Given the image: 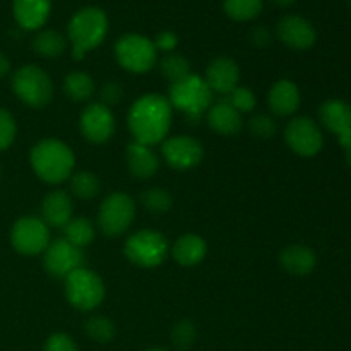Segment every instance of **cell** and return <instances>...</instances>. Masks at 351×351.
Segmentation results:
<instances>
[{
	"label": "cell",
	"mask_w": 351,
	"mask_h": 351,
	"mask_svg": "<svg viewBox=\"0 0 351 351\" xmlns=\"http://www.w3.org/2000/svg\"><path fill=\"white\" fill-rule=\"evenodd\" d=\"M127 167L132 177L139 180H147L156 175L160 168V158L151 149V146L141 143H130L127 146Z\"/></svg>",
	"instance_id": "44dd1931"
},
{
	"label": "cell",
	"mask_w": 351,
	"mask_h": 351,
	"mask_svg": "<svg viewBox=\"0 0 351 351\" xmlns=\"http://www.w3.org/2000/svg\"><path fill=\"white\" fill-rule=\"evenodd\" d=\"M108 33V17L99 7H84L71 17L67 40L72 47V58L82 60L88 51L95 50Z\"/></svg>",
	"instance_id": "3957f363"
},
{
	"label": "cell",
	"mask_w": 351,
	"mask_h": 351,
	"mask_svg": "<svg viewBox=\"0 0 351 351\" xmlns=\"http://www.w3.org/2000/svg\"><path fill=\"white\" fill-rule=\"evenodd\" d=\"M221 99H225L228 105H232L237 112L240 113H250L257 105L256 95H254L252 89L245 88V86H237L232 93H228L226 96H223Z\"/></svg>",
	"instance_id": "d6a6232c"
},
{
	"label": "cell",
	"mask_w": 351,
	"mask_h": 351,
	"mask_svg": "<svg viewBox=\"0 0 351 351\" xmlns=\"http://www.w3.org/2000/svg\"><path fill=\"white\" fill-rule=\"evenodd\" d=\"M136 218V204L130 195L113 192L101 202L98 211V226L106 237H120L130 228Z\"/></svg>",
	"instance_id": "9c48e42d"
},
{
	"label": "cell",
	"mask_w": 351,
	"mask_h": 351,
	"mask_svg": "<svg viewBox=\"0 0 351 351\" xmlns=\"http://www.w3.org/2000/svg\"><path fill=\"white\" fill-rule=\"evenodd\" d=\"M141 204L153 215H165L173 206V195L161 187H151L141 194Z\"/></svg>",
	"instance_id": "4dcf8cb0"
},
{
	"label": "cell",
	"mask_w": 351,
	"mask_h": 351,
	"mask_svg": "<svg viewBox=\"0 0 351 351\" xmlns=\"http://www.w3.org/2000/svg\"><path fill=\"white\" fill-rule=\"evenodd\" d=\"M171 108H177L187 119V122L197 123L202 113L209 110L213 105V91L209 89L208 82L197 74H191L180 82L170 86V96H168Z\"/></svg>",
	"instance_id": "277c9868"
},
{
	"label": "cell",
	"mask_w": 351,
	"mask_h": 351,
	"mask_svg": "<svg viewBox=\"0 0 351 351\" xmlns=\"http://www.w3.org/2000/svg\"><path fill=\"white\" fill-rule=\"evenodd\" d=\"M146 351H168V350H165V348H151V350H146Z\"/></svg>",
	"instance_id": "ee69618b"
},
{
	"label": "cell",
	"mask_w": 351,
	"mask_h": 351,
	"mask_svg": "<svg viewBox=\"0 0 351 351\" xmlns=\"http://www.w3.org/2000/svg\"><path fill=\"white\" fill-rule=\"evenodd\" d=\"M264 0H223V10L237 23L252 21L263 12Z\"/></svg>",
	"instance_id": "83f0119b"
},
{
	"label": "cell",
	"mask_w": 351,
	"mask_h": 351,
	"mask_svg": "<svg viewBox=\"0 0 351 351\" xmlns=\"http://www.w3.org/2000/svg\"><path fill=\"white\" fill-rule=\"evenodd\" d=\"M72 213H74V204L71 195L64 191H51L41 202L43 221L53 228H64L72 219Z\"/></svg>",
	"instance_id": "d6986e66"
},
{
	"label": "cell",
	"mask_w": 351,
	"mask_h": 351,
	"mask_svg": "<svg viewBox=\"0 0 351 351\" xmlns=\"http://www.w3.org/2000/svg\"><path fill=\"white\" fill-rule=\"evenodd\" d=\"M10 245L23 256H38L50 245L48 225L36 216H23L10 228Z\"/></svg>",
	"instance_id": "30bf717a"
},
{
	"label": "cell",
	"mask_w": 351,
	"mask_h": 351,
	"mask_svg": "<svg viewBox=\"0 0 351 351\" xmlns=\"http://www.w3.org/2000/svg\"><path fill=\"white\" fill-rule=\"evenodd\" d=\"M33 50L43 58H57L60 57L67 47V40L62 33L55 29L38 31L36 36L33 38Z\"/></svg>",
	"instance_id": "d4e9b609"
},
{
	"label": "cell",
	"mask_w": 351,
	"mask_h": 351,
	"mask_svg": "<svg viewBox=\"0 0 351 351\" xmlns=\"http://www.w3.org/2000/svg\"><path fill=\"white\" fill-rule=\"evenodd\" d=\"M115 58L123 71L144 74L158 64V50L151 38L137 33H127L117 40Z\"/></svg>",
	"instance_id": "8992f818"
},
{
	"label": "cell",
	"mask_w": 351,
	"mask_h": 351,
	"mask_svg": "<svg viewBox=\"0 0 351 351\" xmlns=\"http://www.w3.org/2000/svg\"><path fill=\"white\" fill-rule=\"evenodd\" d=\"M86 256L82 249L69 243L65 239H58L55 242H50L43 256V266L50 276L53 278H65L72 274L74 271L84 267Z\"/></svg>",
	"instance_id": "7c38bea8"
},
{
	"label": "cell",
	"mask_w": 351,
	"mask_h": 351,
	"mask_svg": "<svg viewBox=\"0 0 351 351\" xmlns=\"http://www.w3.org/2000/svg\"><path fill=\"white\" fill-rule=\"evenodd\" d=\"M280 264L291 276H308L317 266V256L311 247L293 243L281 250Z\"/></svg>",
	"instance_id": "ffe728a7"
},
{
	"label": "cell",
	"mask_w": 351,
	"mask_h": 351,
	"mask_svg": "<svg viewBox=\"0 0 351 351\" xmlns=\"http://www.w3.org/2000/svg\"><path fill=\"white\" fill-rule=\"evenodd\" d=\"M250 40H252V43L257 45V47H267L273 38H271V33L267 27H256V29L252 31V34H250Z\"/></svg>",
	"instance_id": "ab89813d"
},
{
	"label": "cell",
	"mask_w": 351,
	"mask_h": 351,
	"mask_svg": "<svg viewBox=\"0 0 351 351\" xmlns=\"http://www.w3.org/2000/svg\"><path fill=\"white\" fill-rule=\"evenodd\" d=\"M154 47H156L158 51H167V53H171V51L177 48L178 45V36L173 33V31H161V33L156 34L154 38Z\"/></svg>",
	"instance_id": "f35d334b"
},
{
	"label": "cell",
	"mask_w": 351,
	"mask_h": 351,
	"mask_svg": "<svg viewBox=\"0 0 351 351\" xmlns=\"http://www.w3.org/2000/svg\"><path fill=\"white\" fill-rule=\"evenodd\" d=\"M45 351H79L74 339L65 332H55L45 343Z\"/></svg>",
	"instance_id": "74e56055"
},
{
	"label": "cell",
	"mask_w": 351,
	"mask_h": 351,
	"mask_svg": "<svg viewBox=\"0 0 351 351\" xmlns=\"http://www.w3.org/2000/svg\"><path fill=\"white\" fill-rule=\"evenodd\" d=\"M0 178H2V170H0Z\"/></svg>",
	"instance_id": "f6af8a7d"
},
{
	"label": "cell",
	"mask_w": 351,
	"mask_h": 351,
	"mask_svg": "<svg viewBox=\"0 0 351 351\" xmlns=\"http://www.w3.org/2000/svg\"><path fill=\"white\" fill-rule=\"evenodd\" d=\"M300 89L290 79H280L267 93L269 110L278 117H290L300 106Z\"/></svg>",
	"instance_id": "ac0fdd59"
},
{
	"label": "cell",
	"mask_w": 351,
	"mask_h": 351,
	"mask_svg": "<svg viewBox=\"0 0 351 351\" xmlns=\"http://www.w3.org/2000/svg\"><path fill=\"white\" fill-rule=\"evenodd\" d=\"M161 154L168 167L184 171L195 168L201 163L204 158V147L191 136H175L163 141Z\"/></svg>",
	"instance_id": "4fadbf2b"
},
{
	"label": "cell",
	"mask_w": 351,
	"mask_h": 351,
	"mask_svg": "<svg viewBox=\"0 0 351 351\" xmlns=\"http://www.w3.org/2000/svg\"><path fill=\"white\" fill-rule=\"evenodd\" d=\"M285 141L295 154L312 158L321 153L324 136L317 123L308 117H295L285 127Z\"/></svg>",
	"instance_id": "8fae6325"
},
{
	"label": "cell",
	"mask_w": 351,
	"mask_h": 351,
	"mask_svg": "<svg viewBox=\"0 0 351 351\" xmlns=\"http://www.w3.org/2000/svg\"><path fill=\"white\" fill-rule=\"evenodd\" d=\"M12 91L24 105L41 110L53 99V82L50 75L38 65L29 64L17 69L12 75Z\"/></svg>",
	"instance_id": "5b68a950"
},
{
	"label": "cell",
	"mask_w": 351,
	"mask_h": 351,
	"mask_svg": "<svg viewBox=\"0 0 351 351\" xmlns=\"http://www.w3.org/2000/svg\"><path fill=\"white\" fill-rule=\"evenodd\" d=\"M51 12V0H12V14L23 29L38 31Z\"/></svg>",
	"instance_id": "e0dca14e"
},
{
	"label": "cell",
	"mask_w": 351,
	"mask_h": 351,
	"mask_svg": "<svg viewBox=\"0 0 351 351\" xmlns=\"http://www.w3.org/2000/svg\"><path fill=\"white\" fill-rule=\"evenodd\" d=\"M171 256L184 267L197 266L208 256V243L202 237L195 235V233H185L173 243Z\"/></svg>",
	"instance_id": "603a6c76"
},
{
	"label": "cell",
	"mask_w": 351,
	"mask_h": 351,
	"mask_svg": "<svg viewBox=\"0 0 351 351\" xmlns=\"http://www.w3.org/2000/svg\"><path fill=\"white\" fill-rule=\"evenodd\" d=\"M71 191L75 197L89 201L99 194L101 182H99L98 175H95L93 171H77V173H72L71 177Z\"/></svg>",
	"instance_id": "f546056e"
},
{
	"label": "cell",
	"mask_w": 351,
	"mask_h": 351,
	"mask_svg": "<svg viewBox=\"0 0 351 351\" xmlns=\"http://www.w3.org/2000/svg\"><path fill=\"white\" fill-rule=\"evenodd\" d=\"M29 161L36 177L50 185H58L71 178L75 167L72 149L58 139H43L34 144Z\"/></svg>",
	"instance_id": "7a4b0ae2"
},
{
	"label": "cell",
	"mask_w": 351,
	"mask_h": 351,
	"mask_svg": "<svg viewBox=\"0 0 351 351\" xmlns=\"http://www.w3.org/2000/svg\"><path fill=\"white\" fill-rule=\"evenodd\" d=\"M79 127L88 143L105 144L115 134V117L108 106L101 103H91L82 110Z\"/></svg>",
	"instance_id": "5bb4252c"
},
{
	"label": "cell",
	"mask_w": 351,
	"mask_h": 351,
	"mask_svg": "<svg viewBox=\"0 0 351 351\" xmlns=\"http://www.w3.org/2000/svg\"><path fill=\"white\" fill-rule=\"evenodd\" d=\"M208 125L219 136H237L243 127L242 113L237 112L225 99H219L218 103L209 106Z\"/></svg>",
	"instance_id": "7402d4cb"
},
{
	"label": "cell",
	"mask_w": 351,
	"mask_h": 351,
	"mask_svg": "<svg viewBox=\"0 0 351 351\" xmlns=\"http://www.w3.org/2000/svg\"><path fill=\"white\" fill-rule=\"evenodd\" d=\"M321 122L335 136L351 132V106L341 99H329L319 108Z\"/></svg>",
	"instance_id": "cb8c5ba5"
},
{
	"label": "cell",
	"mask_w": 351,
	"mask_h": 351,
	"mask_svg": "<svg viewBox=\"0 0 351 351\" xmlns=\"http://www.w3.org/2000/svg\"><path fill=\"white\" fill-rule=\"evenodd\" d=\"M204 81L213 93L226 96L239 86L240 69L230 57H216L206 69Z\"/></svg>",
	"instance_id": "2e32d148"
},
{
	"label": "cell",
	"mask_w": 351,
	"mask_h": 351,
	"mask_svg": "<svg viewBox=\"0 0 351 351\" xmlns=\"http://www.w3.org/2000/svg\"><path fill=\"white\" fill-rule=\"evenodd\" d=\"M84 331L93 341L105 345L115 338V324L110 321L105 315H95V317L88 319L84 326Z\"/></svg>",
	"instance_id": "1f68e13d"
},
{
	"label": "cell",
	"mask_w": 351,
	"mask_h": 351,
	"mask_svg": "<svg viewBox=\"0 0 351 351\" xmlns=\"http://www.w3.org/2000/svg\"><path fill=\"white\" fill-rule=\"evenodd\" d=\"M17 125L12 113L5 108H0V151L9 149L16 141Z\"/></svg>",
	"instance_id": "d590c367"
},
{
	"label": "cell",
	"mask_w": 351,
	"mask_h": 351,
	"mask_svg": "<svg viewBox=\"0 0 351 351\" xmlns=\"http://www.w3.org/2000/svg\"><path fill=\"white\" fill-rule=\"evenodd\" d=\"M197 339V328L192 321H180L171 329V343L178 350H189Z\"/></svg>",
	"instance_id": "836d02e7"
},
{
	"label": "cell",
	"mask_w": 351,
	"mask_h": 351,
	"mask_svg": "<svg viewBox=\"0 0 351 351\" xmlns=\"http://www.w3.org/2000/svg\"><path fill=\"white\" fill-rule=\"evenodd\" d=\"M338 141H339V144H341L343 149H345L346 163L351 167V132H346V134H343V136H339Z\"/></svg>",
	"instance_id": "60d3db41"
},
{
	"label": "cell",
	"mask_w": 351,
	"mask_h": 351,
	"mask_svg": "<svg viewBox=\"0 0 351 351\" xmlns=\"http://www.w3.org/2000/svg\"><path fill=\"white\" fill-rule=\"evenodd\" d=\"M160 71L163 74V77L167 79L170 84L175 82H180L182 79H185L187 75H191V62L180 53H167L160 62Z\"/></svg>",
	"instance_id": "f1b7e54d"
},
{
	"label": "cell",
	"mask_w": 351,
	"mask_h": 351,
	"mask_svg": "<svg viewBox=\"0 0 351 351\" xmlns=\"http://www.w3.org/2000/svg\"><path fill=\"white\" fill-rule=\"evenodd\" d=\"M65 96L71 98L72 101H88L93 95H95V81L89 74L81 71L71 72L69 75H65L64 84H62Z\"/></svg>",
	"instance_id": "484cf974"
},
{
	"label": "cell",
	"mask_w": 351,
	"mask_h": 351,
	"mask_svg": "<svg viewBox=\"0 0 351 351\" xmlns=\"http://www.w3.org/2000/svg\"><path fill=\"white\" fill-rule=\"evenodd\" d=\"M9 72H10V60L7 58L5 53H2V51H0V79L5 77Z\"/></svg>",
	"instance_id": "b9f144b4"
},
{
	"label": "cell",
	"mask_w": 351,
	"mask_h": 351,
	"mask_svg": "<svg viewBox=\"0 0 351 351\" xmlns=\"http://www.w3.org/2000/svg\"><path fill=\"white\" fill-rule=\"evenodd\" d=\"M122 98H123V88L115 81L105 82V84L101 86V89H99V103L108 106V108L119 105V103L122 101Z\"/></svg>",
	"instance_id": "8d00e7d4"
},
{
	"label": "cell",
	"mask_w": 351,
	"mask_h": 351,
	"mask_svg": "<svg viewBox=\"0 0 351 351\" xmlns=\"http://www.w3.org/2000/svg\"><path fill=\"white\" fill-rule=\"evenodd\" d=\"M276 36L281 43L293 50H308L317 40L314 26L305 17L290 14L285 16L276 26Z\"/></svg>",
	"instance_id": "9a60e30c"
},
{
	"label": "cell",
	"mask_w": 351,
	"mask_h": 351,
	"mask_svg": "<svg viewBox=\"0 0 351 351\" xmlns=\"http://www.w3.org/2000/svg\"><path fill=\"white\" fill-rule=\"evenodd\" d=\"M64 239L67 240L72 245L79 247V249H84L89 243L95 240V226L84 216H79V218H72L67 225L64 226Z\"/></svg>",
	"instance_id": "4316f807"
},
{
	"label": "cell",
	"mask_w": 351,
	"mask_h": 351,
	"mask_svg": "<svg viewBox=\"0 0 351 351\" xmlns=\"http://www.w3.org/2000/svg\"><path fill=\"white\" fill-rule=\"evenodd\" d=\"M170 245L165 235L156 230H139L127 239L123 254L132 264L146 269H153L165 263Z\"/></svg>",
	"instance_id": "52a82bcc"
},
{
	"label": "cell",
	"mask_w": 351,
	"mask_h": 351,
	"mask_svg": "<svg viewBox=\"0 0 351 351\" xmlns=\"http://www.w3.org/2000/svg\"><path fill=\"white\" fill-rule=\"evenodd\" d=\"M65 297L77 311L91 312L105 300V283L95 271L81 267L65 278Z\"/></svg>",
	"instance_id": "ba28073f"
},
{
	"label": "cell",
	"mask_w": 351,
	"mask_h": 351,
	"mask_svg": "<svg viewBox=\"0 0 351 351\" xmlns=\"http://www.w3.org/2000/svg\"><path fill=\"white\" fill-rule=\"evenodd\" d=\"M170 101L165 96L149 93L144 95L130 106L129 110V130L134 141L146 146H154L167 139L171 127Z\"/></svg>",
	"instance_id": "6da1fadb"
},
{
	"label": "cell",
	"mask_w": 351,
	"mask_h": 351,
	"mask_svg": "<svg viewBox=\"0 0 351 351\" xmlns=\"http://www.w3.org/2000/svg\"><path fill=\"white\" fill-rule=\"evenodd\" d=\"M350 5H351V0H350Z\"/></svg>",
	"instance_id": "bcb514c9"
},
{
	"label": "cell",
	"mask_w": 351,
	"mask_h": 351,
	"mask_svg": "<svg viewBox=\"0 0 351 351\" xmlns=\"http://www.w3.org/2000/svg\"><path fill=\"white\" fill-rule=\"evenodd\" d=\"M271 2L276 3L278 7H290V5H293L297 0H271Z\"/></svg>",
	"instance_id": "7bdbcfd3"
},
{
	"label": "cell",
	"mask_w": 351,
	"mask_h": 351,
	"mask_svg": "<svg viewBox=\"0 0 351 351\" xmlns=\"http://www.w3.org/2000/svg\"><path fill=\"white\" fill-rule=\"evenodd\" d=\"M249 132L254 137H257V139H273L278 132V123L274 120V117L266 115V113H259V115H254L249 120Z\"/></svg>",
	"instance_id": "e575fe53"
}]
</instances>
